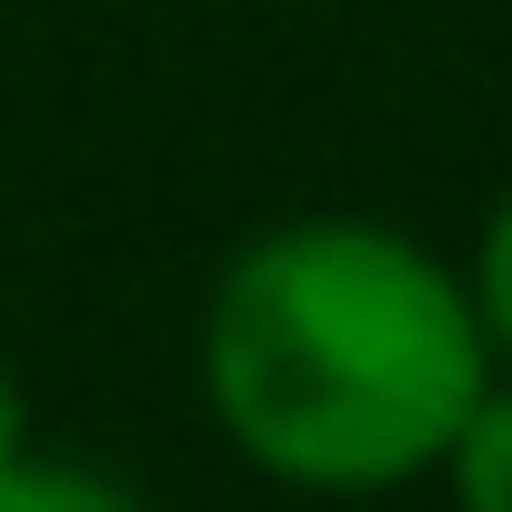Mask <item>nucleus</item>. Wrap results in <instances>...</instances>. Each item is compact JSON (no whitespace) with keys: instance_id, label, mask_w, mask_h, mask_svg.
<instances>
[{"instance_id":"f257e3e1","label":"nucleus","mask_w":512,"mask_h":512,"mask_svg":"<svg viewBox=\"0 0 512 512\" xmlns=\"http://www.w3.org/2000/svg\"><path fill=\"white\" fill-rule=\"evenodd\" d=\"M191 362L221 442L312 502L432 482L502 372L472 272L362 211L251 231L201 292Z\"/></svg>"},{"instance_id":"f03ea898","label":"nucleus","mask_w":512,"mask_h":512,"mask_svg":"<svg viewBox=\"0 0 512 512\" xmlns=\"http://www.w3.org/2000/svg\"><path fill=\"white\" fill-rule=\"evenodd\" d=\"M432 482L452 492V512H512V362L482 382V402L462 412V432H452Z\"/></svg>"},{"instance_id":"7ed1b4c3","label":"nucleus","mask_w":512,"mask_h":512,"mask_svg":"<svg viewBox=\"0 0 512 512\" xmlns=\"http://www.w3.org/2000/svg\"><path fill=\"white\" fill-rule=\"evenodd\" d=\"M0 512H151L131 482L91 472V462H61V452H21L0 472Z\"/></svg>"},{"instance_id":"20e7f679","label":"nucleus","mask_w":512,"mask_h":512,"mask_svg":"<svg viewBox=\"0 0 512 512\" xmlns=\"http://www.w3.org/2000/svg\"><path fill=\"white\" fill-rule=\"evenodd\" d=\"M472 302H482V332H492V352L512 362V181H502V201L482 211V241H472Z\"/></svg>"},{"instance_id":"39448f33","label":"nucleus","mask_w":512,"mask_h":512,"mask_svg":"<svg viewBox=\"0 0 512 512\" xmlns=\"http://www.w3.org/2000/svg\"><path fill=\"white\" fill-rule=\"evenodd\" d=\"M21 452H31V392H21L11 362H0V472H11Z\"/></svg>"}]
</instances>
